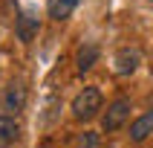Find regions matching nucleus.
<instances>
[{
  "mask_svg": "<svg viewBox=\"0 0 153 148\" xmlns=\"http://www.w3.org/2000/svg\"><path fill=\"white\" fill-rule=\"evenodd\" d=\"M101 90L98 87H84L81 93L72 99V116H75L78 122H90L93 116H98V110H101Z\"/></svg>",
  "mask_w": 153,
  "mask_h": 148,
  "instance_id": "obj_1",
  "label": "nucleus"
},
{
  "mask_svg": "<svg viewBox=\"0 0 153 148\" xmlns=\"http://www.w3.org/2000/svg\"><path fill=\"white\" fill-rule=\"evenodd\" d=\"M127 116H130V99H116V102L107 107V113L101 116V128L110 134V131H119L124 122H127Z\"/></svg>",
  "mask_w": 153,
  "mask_h": 148,
  "instance_id": "obj_2",
  "label": "nucleus"
},
{
  "mask_svg": "<svg viewBox=\"0 0 153 148\" xmlns=\"http://www.w3.org/2000/svg\"><path fill=\"white\" fill-rule=\"evenodd\" d=\"M26 104V90L20 81H12V84L6 87V93H3V102H0V110L6 113V116H15V113L23 110Z\"/></svg>",
  "mask_w": 153,
  "mask_h": 148,
  "instance_id": "obj_3",
  "label": "nucleus"
},
{
  "mask_svg": "<svg viewBox=\"0 0 153 148\" xmlns=\"http://www.w3.org/2000/svg\"><path fill=\"white\" fill-rule=\"evenodd\" d=\"M15 32L23 44H32L38 38V32H41V17H35L32 12H20L15 20Z\"/></svg>",
  "mask_w": 153,
  "mask_h": 148,
  "instance_id": "obj_4",
  "label": "nucleus"
},
{
  "mask_svg": "<svg viewBox=\"0 0 153 148\" xmlns=\"http://www.w3.org/2000/svg\"><path fill=\"white\" fill-rule=\"evenodd\" d=\"M142 64V52L139 50H124L116 52V58H113V70H116V76H130V73H136V67Z\"/></svg>",
  "mask_w": 153,
  "mask_h": 148,
  "instance_id": "obj_5",
  "label": "nucleus"
},
{
  "mask_svg": "<svg viewBox=\"0 0 153 148\" xmlns=\"http://www.w3.org/2000/svg\"><path fill=\"white\" fill-rule=\"evenodd\" d=\"M95 61H98V47H95L93 41L81 44V50H78V55H75V67H78V73H81V76H84V73H90Z\"/></svg>",
  "mask_w": 153,
  "mask_h": 148,
  "instance_id": "obj_6",
  "label": "nucleus"
},
{
  "mask_svg": "<svg viewBox=\"0 0 153 148\" xmlns=\"http://www.w3.org/2000/svg\"><path fill=\"white\" fill-rule=\"evenodd\" d=\"M150 134H153V110L130 122V139H133V142H145Z\"/></svg>",
  "mask_w": 153,
  "mask_h": 148,
  "instance_id": "obj_7",
  "label": "nucleus"
},
{
  "mask_svg": "<svg viewBox=\"0 0 153 148\" xmlns=\"http://www.w3.org/2000/svg\"><path fill=\"white\" fill-rule=\"evenodd\" d=\"M17 137H20V125L15 122V116L0 113V148H9Z\"/></svg>",
  "mask_w": 153,
  "mask_h": 148,
  "instance_id": "obj_8",
  "label": "nucleus"
},
{
  "mask_svg": "<svg viewBox=\"0 0 153 148\" xmlns=\"http://www.w3.org/2000/svg\"><path fill=\"white\" fill-rule=\"evenodd\" d=\"M75 6H78V0H46V12H49L52 20H67Z\"/></svg>",
  "mask_w": 153,
  "mask_h": 148,
  "instance_id": "obj_9",
  "label": "nucleus"
},
{
  "mask_svg": "<svg viewBox=\"0 0 153 148\" xmlns=\"http://www.w3.org/2000/svg\"><path fill=\"white\" fill-rule=\"evenodd\" d=\"M95 145H98V134H93V131H84L75 142V148H95Z\"/></svg>",
  "mask_w": 153,
  "mask_h": 148,
  "instance_id": "obj_10",
  "label": "nucleus"
}]
</instances>
